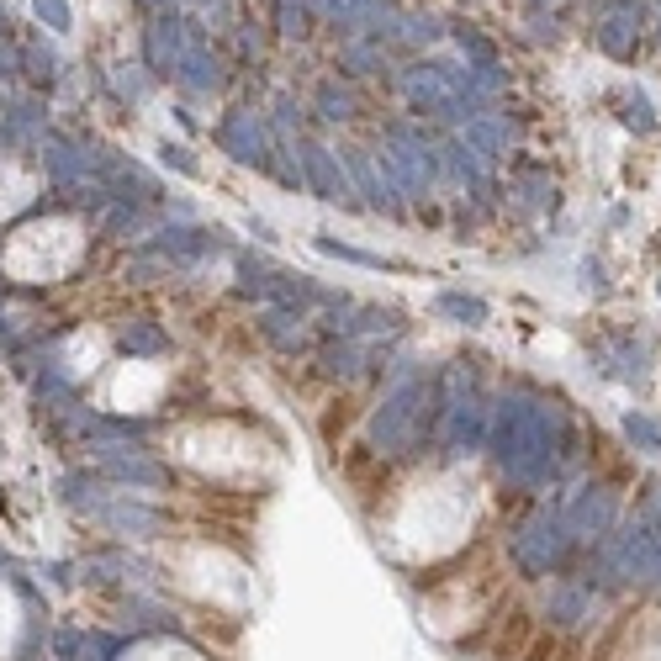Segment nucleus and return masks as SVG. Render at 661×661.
<instances>
[{
  "mask_svg": "<svg viewBox=\"0 0 661 661\" xmlns=\"http://www.w3.org/2000/svg\"><path fill=\"white\" fill-rule=\"evenodd\" d=\"M32 11H38V22L53 32H69V22H75V16H69V0H32Z\"/></svg>",
  "mask_w": 661,
  "mask_h": 661,
  "instance_id": "39448f33",
  "label": "nucleus"
},
{
  "mask_svg": "<svg viewBox=\"0 0 661 661\" xmlns=\"http://www.w3.org/2000/svg\"><path fill=\"white\" fill-rule=\"evenodd\" d=\"M90 519H101L106 529H122V535H149V529H159V513H149L143 503H127V492H106V498L90 508Z\"/></svg>",
  "mask_w": 661,
  "mask_h": 661,
  "instance_id": "f257e3e1",
  "label": "nucleus"
},
{
  "mask_svg": "<svg viewBox=\"0 0 661 661\" xmlns=\"http://www.w3.org/2000/svg\"><path fill=\"white\" fill-rule=\"evenodd\" d=\"M27 64H32V75H43V80L53 75V53H43V48H32V53H27Z\"/></svg>",
  "mask_w": 661,
  "mask_h": 661,
  "instance_id": "0eeeda50",
  "label": "nucleus"
},
{
  "mask_svg": "<svg viewBox=\"0 0 661 661\" xmlns=\"http://www.w3.org/2000/svg\"><path fill=\"white\" fill-rule=\"evenodd\" d=\"M106 471H112L117 482H159V466L133 461V455H106Z\"/></svg>",
  "mask_w": 661,
  "mask_h": 661,
  "instance_id": "7ed1b4c3",
  "label": "nucleus"
},
{
  "mask_svg": "<svg viewBox=\"0 0 661 661\" xmlns=\"http://www.w3.org/2000/svg\"><path fill=\"white\" fill-rule=\"evenodd\" d=\"M11 69H16V59H11L6 48H0V75H11Z\"/></svg>",
  "mask_w": 661,
  "mask_h": 661,
  "instance_id": "1a4fd4ad",
  "label": "nucleus"
},
{
  "mask_svg": "<svg viewBox=\"0 0 661 661\" xmlns=\"http://www.w3.org/2000/svg\"><path fill=\"white\" fill-rule=\"evenodd\" d=\"M143 6H154V11H164V6H170V0H143Z\"/></svg>",
  "mask_w": 661,
  "mask_h": 661,
  "instance_id": "9d476101",
  "label": "nucleus"
},
{
  "mask_svg": "<svg viewBox=\"0 0 661 661\" xmlns=\"http://www.w3.org/2000/svg\"><path fill=\"white\" fill-rule=\"evenodd\" d=\"M117 344H122L127 355H159L164 350V334H159V328H149V323H127L122 334H117Z\"/></svg>",
  "mask_w": 661,
  "mask_h": 661,
  "instance_id": "f03ea898",
  "label": "nucleus"
},
{
  "mask_svg": "<svg viewBox=\"0 0 661 661\" xmlns=\"http://www.w3.org/2000/svg\"><path fill=\"white\" fill-rule=\"evenodd\" d=\"M164 159L175 164V170H191V159H186V149H170V143H164Z\"/></svg>",
  "mask_w": 661,
  "mask_h": 661,
  "instance_id": "6e6552de",
  "label": "nucleus"
},
{
  "mask_svg": "<svg viewBox=\"0 0 661 661\" xmlns=\"http://www.w3.org/2000/svg\"><path fill=\"white\" fill-rule=\"evenodd\" d=\"M6 27H11V22H6V6H0V32H6Z\"/></svg>",
  "mask_w": 661,
  "mask_h": 661,
  "instance_id": "9b49d317",
  "label": "nucleus"
},
{
  "mask_svg": "<svg viewBox=\"0 0 661 661\" xmlns=\"http://www.w3.org/2000/svg\"><path fill=\"white\" fill-rule=\"evenodd\" d=\"M439 307H445V312H455V318H471V323H482V302H471V297H445Z\"/></svg>",
  "mask_w": 661,
  "mask_h": 661,
  "instance_id": "423d86ee",
  "label": "nucleus"
},
{
  "mask_svg": "<svg viewBox=\"0 0 661 661\" xmlns=\"http://www.w3.org/2000/svg\"><path fill=\"white\" fill-rule=\"evenodd\" d=\"M228 143L238 149V159H260V127H249V117L228 122Z\"/></svg>",
  "mask_w": 661,
  "mask_h": 661,
  "instance_id": "20e7f679",
  "label": "nucleus"
}]
</instances>
